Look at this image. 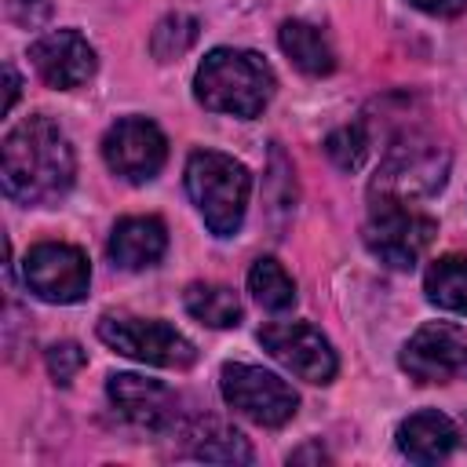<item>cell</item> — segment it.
<instances>
[{
	"label": "cell",
	"instance_id": "6da1fadb",
	"mask_svg": "<svg viewBox=\"0 0 467 467\" xmlns=\"http://www.w3.org/2000/svg\"><path fill=\"white\" fill-rule=\"evenodd\" d=\"M77 157L66 131L47 117L18 120L0 146V182L18 204H55L69 193Z\"/></svg>",
	"mask_w": 467,
	"mask_h": 467
},
{
	"label": "cell",
	"instance_id": "7a4b0ae2",
	"mask_svg": "<svg viewBox=\"0 0 467 467\" xmlns=\"http://www.w3.org/2000/svg\"><path fill=\"white\" fill-rule=\"evenodd\" d=\"M274 69L263 55L244 47H215L193 73V95L204 109L226 117H259L274 99Z\"/></svg>",
	"mask_w": 467,
	"mask_h": 467
},
{
	"label": "cell",
	"instance_id": "3957f363",
	"mask_svg": "<svg viewBox=\"0 0 467 467\" xmlns=\"http://www.w3.org/2000/svg\"><path fill=\"white\" fill-rule=\"evenodd\" d=\"M186 193L215 237H234L248 212L252 175L230 153L197 150L186 161Z\"/></svg>",
	"mask_w": 467,
	"mask_h": 467
},
{
	"label": "cell",
	"instance_id": "277c9868",
	"mask_svg": "<svg viewBox=\"0 0 467 467\" xmlns=\"http://www.w3.org/2000/svg\"><path fill=\"white\" fill-rule=\"evenodd\" d=\"M445 175H449V150L438 139L405 128L387 142V153L372 179V197L412 204L416 197L438 193L445 186Z\"/></svg>",
	"mask_w": 467,
	"mask_h": 467
},
{
	"label": "cell",
	"instance_id": "5b68a950",
	"mask_svg": "<svg viewBox=\"0 0 467 467\" xmlns=\"http://www.w3.org/2000/svg\"><path fill=\"white\" fill-rule=\"evenodd\" d=\"M365 248L390 270H412L434 234H438V223L423 212H416L409 201H390V197H372V212H368V223H365Z\"/></svg>",
	"mask_w": 467,
	"mask_h": 467
},
{
	"label": "cell",
	"instance_id": "8992f818",
	"mask_svg": "<svg viewBox=\"0 0 467 467\" xmlns=\"http://www.w3.org/2000/svg\"><path fill=\"white\" fill-rule=\"evenodd\" d=\"M219 390L234 412H241L244 420H252L259 427H281L299 409V394L281 376H274L259 365H244V361L223 365Z\"/></svg>",
	"mask_w": 467,
	"mask_h": 467
},
{
	"label": "cell",
	"instance_id": "52a82bcc",
	"mask_svg": "<svg viewBox=\"0 0 467 467\" xmlns=\"http://www.w3.org/2000/svg\"><path fill=\"white\" fill-rule=\"evenodd\" d=\"M99 339L113 347L117 354L135 358L142 365H157V368H186L197 358L193 343L182 332L153 317H113L109 314L99 321Z\"/></svg>",
	"mask_w": 467,
	"mask_h": 467
},
{
	"label": "cell",
	"instance_id": "ba28073f",
	"mask_svg": "<svg viewBox=\"0 0 467 467\" xmlns=\"http://www.w3.org/2000/svg\"><path fill=\"white\" fill-rule=\"evenodd\" d=\"M22 281L36 299L66 306V303H80L88 296L91 266L80 248L62 244V241H44L26 252Z\"/></svg>",
	"mask_w": 467,
	"mask_h": 467
},
{
	"label": "cell",
	"instance_id": "9c48e42d",
	"mask_svg": "<svg viewBox=\"0 0 467 467\" xmlns=\"http://www.w3.org/2000/svg\"><path fill=\"white\" fill-rule=\"evenodd\" d=\"M259 343L296 379L332 383L339 372V358H336L332 343L306 321H270L259 328Z\"/></svg>",
	"mask_w": 467,
	"mask_h": 467
},
{
	"label": "cell",
	"instance_id": "30bf717a",
	"mask_svg": "<svg viewBox=\"0 0 467 467\" xmlns=\"http://www.w3.org/2000/svg\"><path fill=\"white\" fill-rule=\"evenodd\" d=\"M102 157L124 182H150L168 161V139L153 120L124 117L102 135Z\"/></svg>",
	"mask_w": 467,
	"mask_h": 467
},
{
	"label": "cell",
	"instance_id": "8fae6325",
	"mask_svg": "<svg viewBox=\"0 0 467 467\" xmlns=\"http://www.w3.org/2000/svg\"><path fill=\"white\" fill-rule=\"evenodd\" d=\"M401 368L420 383H449L467 376V332L449 321L420 325L401 347Z\"/></svg>",
	"mask_w": 467,
	"mask_h": 467
},
{
	"label": "cell",
	"instance_id": "7c38bea8",
	"mask_svg": "<svg viewBox=\"0 0 467 467\" xmlns=\"http://www.w3.org/2000/svg\"><path fill=\"white\" fill-rule=\"evenodd\" d=\"M29 58H33V69L40 73V80L58 91L80 88L84 80H91V73L99 66L95 47L77 29H51V33L36 36L29 44Z\"/></svg>",
	"mask_w": 467,
	"mask_h": 467
},
{
	"label": "cell",
	"instance_id": "4fadbf2b",
	"mask_svg": "<svg viewBox=\"0 0 467 467\" xmlns=\"http://www.w3.org/2000/svg\"><path fill=\"white\" fill-rule=\"evenodd\" d=\"M106 394H109L113 409L142 431H168V427L179 423V398L161 379H146V376H135V372H117V376H109Z\"/></svg>",
	"mask_w": 467,
	"mask_h": 467
},
{
	"label": "cell",
	"instance_id": "5bb4252c",
	"mask_svg": "<svg viewBox=\"0 0 467 467\" xmlns=\"http://www.w3.org/2000/svg\"><path fill=\"white\" fill-rule=\"evenodd\" d=\"M168 248V230L157 215H128L109 234V259L120 270H146L153 266Z\"/></svg>",
	"mask_w": 467,
	"mask_h": 467
},
{
	"label": "cell",
	"instance_id": "9a60e30c",
	"mask_svg": "<svg viewBox=\"0 0 467 467\" xmlns=\"http://www.w3.org/2000/svg\"><path fill=\"white\" fill-rule=\"evenodd\" d=\"M456 423L438 412V409H423L412 412L409 420H401L398 427V449L412 460V463H438L456 449Z\"/></svg>",
	"mask_w": 467,
	"mask_h": 467
},
{
	"label": "cell",
	"instance_id": "2e32d148",
	"mask_svg": "<svg viewBox=\"0 0 467 467\" xmlns=\"http://www.w3.org/2000/svg\"><path fill=\"white\" fill-rule=\"evenodd\" d=\"M277 44H281V51L292 58V66L303 69L306 77H328V73L336 69V51H332L328 36H325L317 26L303 22V18L285 22V26L277 29Z\"/></svg>",
	"mask_w": 467,
	"mask_h": 467
},
{
	"label": "cell",
	"instance_id": "e0dca14e",
	"mask_svg": "<svg viewBox=\"0 0 467 467\" xmlns=\"http://www.w3.org/2000/svg\"><path fill=\"white\" fill-rule=\"evenodd\" d=\"M182 306H186L190 317H197L208 328H234V325H241V299L226 285L193 281L182 292Z\"/></svg>",
	"mask_w": 467,
	"mask_h": 467
},
{
	"label": "cell",
	"instance_id": "ac0fdd59",
	"mask_svg": "<svg viewBox=\"0 0 467 467\" xmlns=\"http://www.w3.org/2000/svg\"><path fill=\"white\" fill-rule=\"evenodd\" d=\"M423 288H427V299L434 306L467 317V252L434 259L427 277H423Z\"/></svg>",
	"mask_w": 467,
	"mask_h": 467
},
{
	"label": "cell",
	"instance_id": "d6986e66",
	"mask_svg": "<svg viewBox=\"0 0 467 467\" xmlns=\"http://www.w3.org/2000/svg\"><path fill=\"white\" fill-rule=\"evenodd\" d=\"M248 292L270 314H281V310H292L296 306V281L270 255H263V259L252 263V270H248Z\"/></svg>",
	"mask_w": 467,
	"mask_h": 467
},
{
	"label": "cell",
	"instance_id": "ffe728a7",
	"mask_svg": "<svg viewBox=\"0 0 467 467\" xmlns=\"http://www.w3.org/2000/svg\"><path fill=\"white\" fill-rule=\"evenodd\" d=\"M193 456L197 460H212V463H252V445L241 431L223 427V423H204L193 434Z\"/></svg>",
	"mask_w": 467,
	"mask_h": 467
},
{
	"label": "cell",
	"instance_id": "44dd1931",
	"mask_svg": "<svg viewBox=\"0 0 467 467\" xmlns=\"http://www.w3.org/2000/svg\"><path fill=\"white\" fill-rule=\"evenodd\" d=\"M193 40H197V18L175 11V15H164V18L157 22V29H153V36H150V51H153L161 62H171V58L186 55V51L193 47Z\"/></svg>",
	"mask_w": 467,
	"mask_h": 467
},
{
	"label": "cell",
	"instance_id": "7402d4cb",
	"mask_svg": "<svg viewBox=\"0 0 467 467\" xmlns=\"http://www.w3.org/2000/svg\"><path fill=\"white\" fill-rule=\"evenodd\" d=\"M368 150H372V139H368L365 124H343V128L328 131V139H325V153L339 171H358L365 164Z\"/></svg>",
	"mask_w": 467,
	"mask_h": 467
},
{
	"label": "cell",
	"instance_id": "603a6c76",
	"mask_svg": "<svg viewBox=\"0 0 467 467\" xmlns=\"http://www.w3.org/2000/svg\"><path fill=\"white\" fill-rule=\"evenodd\" d=\"M84 361H88V354H84L80 343H73V339H62V343H55V347L47 350V372H51L55 383H69V379L84 368Z\"/></svg>",
	"mask_w": 467,
	"mask_h": 467
},
{
	"label": "cell",
	"instance_id": "cb8c5ba5",
	"mask_svg": "<svg viewBox=\"0 0 467 467\" xmlns=\"http://www.w3.org/2000/svg\"><path fill=\"white\" fill-rule=\"evenodd\" d=\"M7 15H11V22H18L26 29H36L40 22H47L51 4L47 0H7Z\"/></svg>",
	"mask_w": 467,
	"mask_h": 467
},
{
	"label": "cell",
	"instance_id": "d4e9b609",
	"mask_svg": "<svg viewBox=\"0 0 467 467\" xmlns=\"http://www.w3.org/2000/svg\"><path fill=\"white\" fill-rule=\"evenodd\" d=\"M416 11L434 15V18H456L467 11V0H409Z\"/></svg>",
	"mask_w": 467,
	"mask_h": 467
},
{
	"label": "cell",
	"instance_id": "484cf974",
	"mask_svg": "<svg viewBox=\"0 0 467 467\" xmlns=\"http://www.w3.org/2000/svg\"><path fill=\"white\" fill-rule=\"evenodd\" d=\"M4 80H7V99H4V113H11V106L18 102V88H22V80H18L15 66H4Z\"/></svg>",
	"mask_w": 467,
	"mask_h": 467
}]
</instances>
